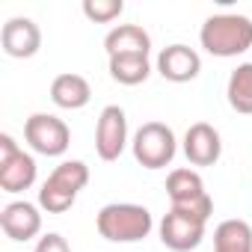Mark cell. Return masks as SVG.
Returning a JSON list of instances; mask_svg holds the SVG:
<instances>
[{"mask_svg":"<svg viewBox=\"0 0 252 252\" xmlns=\"http://www.w3.org/2000/svg\"><path fill=\"white\" fill-rule=\"evenodd\" d=\"M125 12L122 0H83V15L95 24H110Z\"/></svg>","mask_w":252,"mask_h":252,"instance_id":"d6986e66","label":"cell"},{"mask_svg":"<svg viewBox=\"0 0 252 252\" xmlns=\"http://www.w3.org/2000/svg\"><path fill=\"white\" fill-rule=\"evenodd\" d=\"M225 98L234 113L252 116V63H240L225 83Z\"/></svg>","mask_w":252,"mask_h":252,"instance_id":"e0dca14e","label":"cell"},{"mask_svg":"<svg viewBox=\"0 0 252 252\" xmlns=\"http://www.w3.org/2000/svg\"><path fill=\"white\" fill-rule=\"evenodd\" d=\"M131 152H134V160L143 169H163L175 160L178 143H175V134H172L169 125L146 122L137 128V134L131 140Z\"/></svg>","mask_w":252,"mask_h":252,"instance_id":"277c9868","label":"cell"},{"mask_svg":"<svg viewBox=\"0 0 252 252\" xmlns=\"http://www.w3.org/2000/svg\"><path fill=\"white\" fill-rule=\"evenodd\" d=\"M0 228L3 234L15 243H27L33 237H39L42 231V214H39V205L33 202H9L3 211H0Z\"/></svg>","mask_w":252,"mask_h":252,"instance_id":"9c48e42d","label":"cell"},{"mask_svg":"<svg viewBox=\"0 0 252 252\" xmlns=\"http://www.w3.org/2000/svg\"><path fill=\"white\" fill-rule=\"evenodd\" d=\"M95 228L110 243H140L152 234L155 217L146 205L134 202H110L98 211Z\"/></svg>","mask_w":252,"mask_h":252,"instance_id":"6da1fadb","label":"cell"},{"mask_svg":"<svg viewBox=\"0 0 252 252\" xmlns=\"http://www.w3.org/2000/svg\"><path fill=\"white\" fill-rule=\"evenodd\" d=\"M89 98H92V86L83 74L65 71V74H57L51 83V101L60 110H83Z\"/></svg>","mask_w":252,"mask_h":252,"instance_id":"4fadbf2b","label":"cell"},{"mask_svg":"<svg viewBox=\"0 0 252 252\" xmlns=\"http://www.w3.org/2000/svg\"><path fill=\"white\" fill-rule=\"evenodd\" d=\"M214 252H252V225L246 220H222L214 228Z\"/></svg>","mask_w":252,"mask_h":252,"instance_id":"2e32d148","label":"cell"},{"mask_svg":"<svg viewBox=\"0 0 252 252\" xmlns=\"http://www.w3.org/2000/svg\"><path fill=\"white\" fill-rule=\"evenodd\" d=\"M155 68L169 83H190L202 71V57L193 48H187V45H169V48H163L158 54Z\"/></svg>","mask_w":252,"mask_h":252,"instance_id":"8fae6325","label":"cell"},{"mask_svg":"<svg viewBox=\"0 0 252 252\" xmlns=\"http://www.w3.org/2000/svg\"><path fill=\"white\" fill-rule=\"evenodd\" d=\"M166 196H169V205H187L208 196V190L196 169H172L166 178Z\"/></svg>","mask_w":252,"mask_h":252,"instance_id":"9a60e30c","label":"cell"},{"mask_svg":"<svg viewBox=\"0 0 252 252\" xmlns=\"http://www.w3.org/2000/svg\"><path fill=\"white\" fill-rule=\"evenodd\" d=\"M199 42L211 57H220V60L240 57L252 48V18L237 12L211 15L199 30Z\"/></svg>","mask_w":252,"mask_h":252,"instance_id":"7a4b0ae2","label":"cell"},{"mask_svg":"<svg viewBox=\"0 0 252 252\" xmlns=\"http://www.w3.org/2000/svg\"><path fill=\"white\" fill-rule=\"evenodd\" d=\"M104 51L107 57H149L152 51V36L140 27V24H119L104 36Z\"/></svg>","mask_w":252,"mask_h":252,"instance_id":"7c38bea8","label":"cell"},{"mask_svg":"<svg viewBox=\"0 0 252 252\" xmlns=\"http://www.w3.org/2000/svg\"><path fill=\"white\" fill-rule=\"evenodd\" d=\"M21 149H18V143H15V137H9V134H0V166L3 163H9L15 155H18Z\"/></svg>","mask_w":252,"mask_h":252,"instance_id":"44dd1931","label":"cell"},{"mask_svg":"<svg viewBox=\"0 0 252 252\" xmlns=\"http://www.w3.org/2000/svg\"><path fill=\"white\" fill-rule=\"evenodd\" d=\"M86 184H89V166L83 160H63L45 178L39 190V208L48 214H65L77 202V193Z\"/></svg>","mask_w":252,"mask_h":252,"instance_id":"3957f363","label":"cell"},{"mask_svg":"<svg viewBox=\"0 0 252 252\" xmlns=\"http://www.w3.org/2000/svg\"><path fill=\"white\" fill-rule=\"evenodd\" d=\"M128 146V116L119 104H107L95 125V152L104 163H113L122 158Z\"/></svg>","mask_w":252,"mask_h":252,"instance_id":"8992f818","label":"cell"},{"mask_svg":"<svg viewBox=\"0 0 252 252\" xmlns=\"http://www.w3.org/2000/svg\"><path fill=\"white\" fill-rule=\"evenodd\" d=\"M0 45H3V54L12 60H30L42 48V30L33 18L15 15L0 30Z\"/></svg>","mask_w":252,"mask_h":252,"instance_id":"ba28073f","label":"cell"},{"mask_svg":"<svg viewBox=\"0 0 252 252\" xmlns=\"http://www.w3.org/2000/svg\"><path fill=\"white\" fill-rule=\"evenodd\" d=\"M149 74H152L149 57H137V54L110 57V77L122 86H140V83L149 80Z\"/></svg>","mask_w":252,"mask_h":252,"instance_id":"ac0fdd59","label":"cell"},{"mask_svg":"<svg viewBox=\"0 0 252 252\" xmlns=\"http://www.w3.org/2000/svg\"><path fill=\"white\" fill-rule=\"evenodd\" d=\"M24 140L36 155L45 158H63L71 146L68 125L54 113H33L24 122Z\"/></svg>","mask_w":252,"mask_h":252,"instance_id":"5b68a950","label":"cell"},{"mask_svg":"<svg viewBox=\"0 0 252 252\" xmlns=\"http://www.w3.org/2000/svg\"><path fill=\"white\" fill-rule=\"evenodd\" d=\"M184 158L190 166H214L222 158V140L220 131L208 122H196L184 134Z\"/></svg>","mask_w":252,"mask_h":252,"instance_id":"30bf717a","label":"cell"},{"mask_svg":"<svg viewBox=\"0 0 252 252\" xmlns=\"http://www.w3.org/2000/svg\"><path fill=\"white\" fill-rule=\"evenodd\" d=\"M36 175H39L36 158L21 149L9 163L0 166V190L3 193H24L36 184Z\"/></svg>","mask_w":252,"mask_h":252,"instance_id":"5bb4252c","label":"cell"},{"mask_svg":"<svg viewBox=\"0 0 252 252\" xmlns=\"http://www.w3.org/2000/svg\"><path fill=\"white\" fill-rule=\"evenodd\" d=\"M33 252H71V246H68V240H65L63 234L48 231V234H42V237L36 240V249H33Z\"/></svg>","mask_w":252,"mask_h":252,"instance_id":"ffe728a7","label":"cell"},{"mask_svg":"<svg viewBox=\"0 0 252 252\" xmlns=\"http://www.w3.org/2000/svg\"><path fill=\"white\" fill-rule=\"evenodd\" d=\"M205 225L208 222H199V220L184 217L178 211H169V214H163V220L158 225L160 243L172 252H190L205 240Z\"/></svg>","mask_w":252,"mask_h":252,"instance_id":"52a82bcc","label":"cell"}]
</instances>
